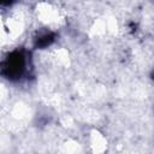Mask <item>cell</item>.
I'll list each match as a JSON object with an SVG mask.
<instances>
[{"label": "cell", "mask_w": 154, "mask_h": 154, "mask_svg": "<svg viewBox=\"0 0 154 154\" xmlns=\"http://www.w3.org/2000/svg\"><path fill=\"white\" fill-rule=\"evenodd\" d=\"M25 66V58L20 52L10 54L2 65V73L8 78H18L22 76Z\"/></svg>", "instance_id": "obj_1"}, {"label": "cell", "mask_w": 154, "mask_h": 154, "mask_svg": "<svg viewBox=\"0 0 154 154\" xmlns=\"http://www.w3.org/2000/svg\"><path fill=\"white\" fill-rule=\"evenodd\" d=\"M1 2H2L4 5H10V4L12 2V0H1Z\"/></svg>", "instance_id": "obj_2"}]
</instances>
